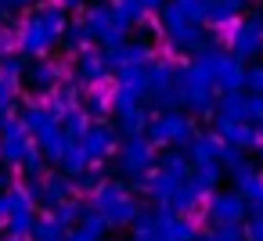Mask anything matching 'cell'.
Segmentation results:
<instances>
[{
	"label": "cell",
	"mask_w": 263,
	"mask_h": 241,
	"mask_svg": "<svg viewBox=\"0 0 263 241\" xmlns=\"http://www.w3.org/2000/svg\"><path fill=\"white\" fill-rule=\"evenodd\" d=\"M259 47V33L256 29H241L238 33V54H252Z\"/></svg>",
	"instance_id": "2"
},
{
	"label": "cell",
	"mask_w": 263,
	"mask_h": 241,
	"mask_svg": "<svg viewBox=\"0 0 263 241\" xmlns=\"http://www.w3.org/2000/svg\"><path fill=\"white\" fill-rule=\"evenodd\" d=\"M216 216L220 219H238L241 216V202L238 198H220L216 202Z\"/></svg>",
	"instance_id": "1"
},
{
	"label": "cell",
	"mask_w": 263,
	"mask_h": 241,
	"mask_svg": "<svg viewBox=\"0 0 263 241\" xmlns=\"http://www.w3.org/2000/svg\"><path fill=\"white\" fill-rule=\"evenodd\" d=\"M252 234H256V241H263V223H256V230H252Z\"/></svg>",
	"instance_id": "3"
}]
</instances>
